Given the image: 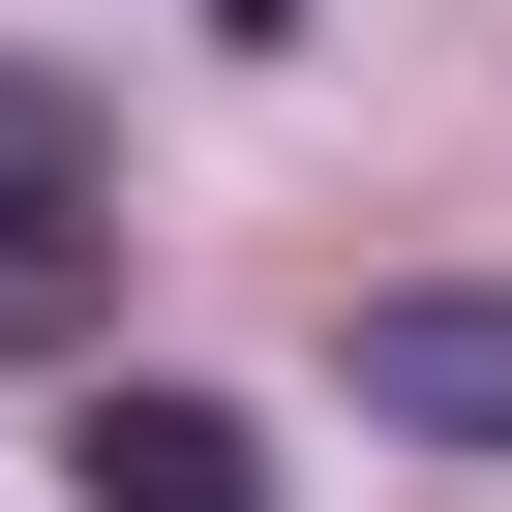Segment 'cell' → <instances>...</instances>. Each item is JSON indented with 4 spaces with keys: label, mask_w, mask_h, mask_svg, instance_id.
Masks as SVG:
<instances>
[{
    "label": "cell",
    "mask_w": 512,
    "mask_h": 512,
    "mask_svg": "<svg viewBox=\"0 0 512 512\" xmlns=\"http://www.w3.org/2000/svg\"><path fill=\"white\" fill-rule=\"evenodd\" d=\"M91 181H121V151H91V91H61V61H0V211L91 241Z\"/></svg>",
    "instance_id": "cell-3"
},
{
    "label": "cell",
    "mask_w": 512,
    "mask_h": 512,
    "mask_svg": "<svg viewBox=\"0 0 512 512\" xmlns=\"http://www.w3.org/2000/svg\"><path fill=\"white\" fill-rule=\"evenodd\" d=\"M61 302H91V241H31V211H0V362H61Z\"/></svg>",
    "instance_id": "cell-4"
},
{
    "label": "cell",
    "mask_w": 512,
    "mask_h": 512,
    "mask_svg": "<svg viewBox=\"0 0 512 512\" xmlns=\"http://www.w3.org/2000/svg\"><path fill=\"white\" fill-rule=\"evenodd\" d=\"M332 392H362L392 452H512V272H392V302H332Z\"/></svg>",
    "instance_id": "cell-1"
},
{
    "label": "cell",
    "mask_w": 512,
    "mask_h": 512,
    "mask_svg": "<svg viewBox=\"0 0 512 512\" xmlns=\"http://www.w3.org/2000/svg\"><path fill=\"white\" fill-rule=\"evenodd\" d=\"M61 482H91V512H272V422H241V392H91Z\"/></svg>",
    "instance_id": "cell-2"
}]
</instances>
